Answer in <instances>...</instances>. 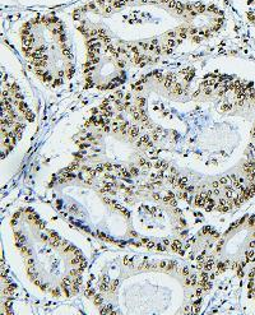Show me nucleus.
<instances>
[{"mask_svg": "<svg viewBox=\"0 0 255 315\" xmlns=\"http://www.w3.org/2000/svg\"><path fill=\"white\" fill-rule=\"evenodd\" d=\"M22 216L23 225L31 235H26L18 227L13 228L28 277L51 296L73 297L82 285V274L87 268L86 259L77 248L49 230L33 212L24 209Z\"/></svg>", "mask_w": 255, "mask_h": 315, "instance_id": "nucleus-1", "label": "nucleus"}, {"mask_svg": "<svg viewBox=\"0 0 255 315\" xmlns=\"http://www.w3.org/2000/svg\"><path fill=\"white\" fill-rule=\"evenodd\" d=\"M21 37L24 56L42 82L57 87L74 75V57L60 19H32L24 24Z\"/></svg>", "mask_w": 255, "mask_h": 315, "instance_id": "nucleus-2", "label": "nucleus"}, {"mask_svg": "<svg viewBox=\"0 0 255 315\" xmlns=\"http://www.w3.org/2000/svg\"><path fill=\"white\" fill-rule=\"evenodd\" d=\"M32 119L15 83H3V153L8 154L19 139L26 121Z\"/></svg>", "mask_w": 255, "mask_h": 315, "instance_id": "nucleus-3", "label": "nucleus"}]
</instances>
